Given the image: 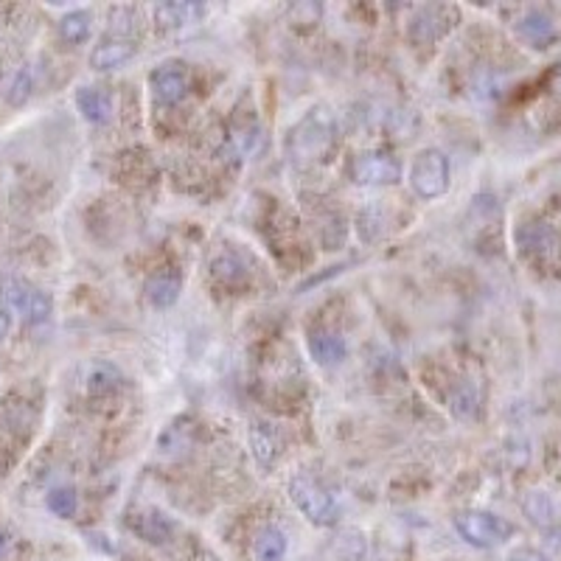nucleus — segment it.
<instances>
[{
  "label": "nucleus",
  "mask_w": 561,
  "mask_h": 561,
  "mask_svg": "<svg viewBox=\"0 0 561 561\" xmlns=\"http://www.w3.org/2000/svg\"><path fill=\"white\" fill-rule=\"evenodd\" d=\"M337 138V124L331 109H312L309 116L297 124L289 135V152L297 163H315L331 152Z\"/></svg>",
  "instance_id": "nucleus-1"
},
{
  "label": "nucleus",
  "mask_w": 561,
  "mask_h": 561,
  "mask_svg": "<svg viewBox=\"0 0 561 561\" xmlns=\"http://www.w3.org/2000/svg\"><path fill=\"white\" fill-rule=\"evenodd\" d=\"M135 9L124 6V20H109L107 34L99 40V46L90 54V65L96 70H116L121 65H127L135 51H138V40H135Z\"/></svg>",
  "instance_id": "nucleus-2"
},
{
  "label": "nucleus",
  "mask_w": 561,
  "mask_h": 561,
  "mask_svg": "<svg viewBox=\"0 0 561 561\" xmlns=\"http://www.w3.org/2000/svg\"><path fill=\"white\" fill-rule=\"evenodd\" d=\"M289 500L317 528L334 525L337 516H340V505H337V500L309 474H295L289 480Z\"/></svg>",
  "instance_id": "nucleus-3"
},
{
  "label": "nucleus",
  "mask_w": 561,
  "mask_h": 561,
  "mask_svg": "<svg viewBox=\"0 0 561 561\" xmlns=\"http://www.w3.org/2000/svg\"><path fill=\"white\" fill-rule=\"evenodd\" d=\"M455 531L472 547H497L514 536V525L508 519L492 511H463L455 516Z\"/></svg>",
  "instance_id": "nucleus-4"
},
{
  "label": "nucleus",
  "mask_w": 561,
  "mask_h": 561,
  "mask_svg": "<svg viewBox=\"0 0 561 561\" xmlns=\"http://www.w3.org/2000/svg\"><path fill=\"white\" fill-rule=\"evenodd\" d=\"M452 180V166L441 149H424L410 166V189L424 200H435L449 192Z\"/></svg>",
  "instance_id": "nucleus-5"
},
{
  "label": "nucleus",
  "mask_w": 561,
  "mask_h": 561,
  "mask_svg": "<svg viewBox=\"0 0 561 561\" xmlns=\"http://www.w3.org/2000/svg\"><path fill=\"white\" fill-rule=\"evenodd\" d=\"M0 295H4V301L12 312H17L23 320L28 323H46L51 317V297L46 292H40L36 286H31L28 281L23 278H4V284H0Z\"/></svg>",
  "instance_id": "nucleus-6"
},
{
  "label": "nucleus",
  "mask_w": 561,
  "mask_h": 561,
  "mask_svg": "<svg viewBox=\"0 0 561 561\" xmlns=\"http://www.w3.org/2000/svg\"><path fill=\"white\" fill-rule=\"evenodd\" d=\"M149 88L161 104H180L192 93V77L182 62H163L149 73Z\"/></svg>",
  "instance_id": "nucleus-7"
},
{
  "label": "nucleus",
  "mask_w": 561,
  "mask_h": 561,
  "mask_svg": "<svg viewBox=\"0 0 561 561\" xmlns=\"http://www.w3.org/2000/svg\"><path fill=\"white\" fill-rule=\"evenodd\" d=\"M351 177L359 185H393L401 180V161L385 152H368L351 163Z\"/></svg>",
  "instance_id": "nucleus-8"
},
{
  "label": "nucleus",
  "mask_w": 561,
  "mask_h": 561,
  "mask_svg": "<svg viewBox=\"0 0 561 561\" xmlns=\"http://www.w3.org/2000/svg\"><path fill=\"white\" fill-rule=\"evenodd\" d=\"M306 346H309V354L317 365L323 368H337L343 365V359L348 357V346L346 340L337 331H328V328H315L309 331L306 337Z\"/></svg>",
  "instance_id": "nucleus-9"
},
{
  "label": "nucleus",
  "mask_w": 561,
  "mask_h": 561,
  "mask_svg": "<svg viewBox=\"0 0 561 561\" xmlns=\"http://www.w3.org/2000/svg\"><path fill=\"white\" fill-rule=\"evenodd\" d=\"M77 107L90 124H107L112 119V112H116V99H112L107 88L88 85L77 90Z\"/></svg>",
  "instance_id": "nucleus-10"
},
{
  "label": "nucleus",
  "mask_w": 561,
  "mask_h": 561,
  "mask_svg": "<svg viewBox=\"0 0 561 561\" xmlns=\"http://www.w3.org/2000/svg\"><path fill=\"white\" fill-rule=\"evenodd\" d=\"M130 528L143 539V542H152V545H163L171 539V522L155 511V508H140V511H132L127 516Z\"/></svg>",
  "instance_id": "nucleus-11"
},
{
  "label": "nucleus",
  "mask_w": 561,
  "mask_h": 561,
  "mask_svg": "<svg viewBox=\"0 0 561 561\" xmlns=\"http://www.w3.org/2000/svg\"><path fill=\"white\" fill-rule=\"evenodd\" d=\"M182 292V278L174 270H158L146 281V301L155 309H171Z\"/></svg>",
  "instance_id": "nucleus-12"
},
{
  "label": "nucleus",
  "mask_w": 561,
  "mask_h": 561,
  "mask_svg": "<svg viewBox=\"0 0 561 561\" xmlns=\"http://www.w3.org/2000/svg\"><path fill=\"white\" fill-rule=\"evenodd\" d=\"M516 34H519L525 43L542 48V46H547L553 36H556V23H553V17H547L545 12L534 9V12H528L525 17L516 23Z\"/></svg>",
  "instance_id": "nucleus-13"
},
{
  "label": "nucleus",
  "mask_w": 561,
  "mask_h": 561,
  "mask_svg": "<svg viewBox=\"0 0 561 561\" xmlns=\"http://www.w3.org/2000/svg\"><path fill=\"white\" fill-rule=\"evenodd\" d=\"M286 550H289L286 534L273 528V525L261 528L253 539V558L255 561H284Z\"/></svg>",
  "instance_id": "nucleus-14"
},
{
  "label": "nucleus",
  "mask_w": 561,
  "mask_h": 561,
  "mask_svg": "<svg viewBox=\"0 0 561 561\" xmlns=\"http://www.w3.org/2000/svg\"><path fill=\"white\" fill-rule=\"evenodd\" d=\"M250 449H253V458L261 469H273L275 458H278V441L270 424H253L250 427Z\"/></svg>",
  "instance_id": "nucleus-15"
},
{
  "label": "nucleus",
  "mask_w": 561,
  "mask_h": 561,
  "mask_svg": "<svg viewBox=\"0 0 561 561\" xmlns=\"http://www.w3.org/2000/svg\"><path fill=\"white\" fill-rule=\"evenodd\" d=\"M205 15V6L200 4H158L155 6V20L161 28H180L192 26Z\"/></svg>",
  "instance_id": "nucleus-16"
},
{
  "label": "nucleus",
  "mask_w": 561,
  "mask_h": 561,
  "mask_svg": "<svg viewBox=\"0 0 561 561\" xmlns=\"http://www.w3.org/2000/svg\"><path fill=\"white\" fill-rule=\"evenodd\" d=\"M90 28H93V17L88 9H77V12H68L62 20H59V36L70 46H79L90 36Z\"/></svg>",
  "instance_id": "nucleus-17"
},
{
  "label": "nucleus",
  "mask_w": 561,
  "mask_h": 561,
  "mask_svg": "<svg viewBox=\"0 0 561 561\" xmlns=\"http://www.w3.org/2000/svg\"><path fill=\"white\" fill-rule=\"evenodd\" d=\"M213 278L228 286H239L247 281V270L234 253H222L219 258H213Z\"/></svg>",
  "instance_id": "nucleus-18"
},
{
  "label": "nucleus",
  "mask_w": 561,
  "mask_h": 561,
  "mask_svg": "<svg viewBox=\"0 0 561 561\" xmlns=\"http://www.w3.org/2000/svg\"><path fill=\"white\" fill-rule=\"evenodd\" d=\"M77 505H79V497H77V489H70V485H57V489L48 494L51 514H57L62 519H70L73 514H77Z\"/></svg>",
  "instance_id": "nucleus-19"
},
{
  "label": "nucleus",
  "mask_w": 561,
  "mask_h": 561,
  "mask_svg": "<svg viewBox=\"0 0 561 561\" xmlns=\"http://www.w3.org/2000/svg\"><path fill=\"white\" fill-rule=\"evenodd\" d=\"M525 514H528V519L536 522V525H550L556 508H553V503H550L547 494H542V492H531V494L525 497Z\"/></svg>",
  "instance_id": "nucleus-20"
},
{
  "label": "nucleus",
  "mask_w": 561,
  "mask_h": 561,
  "mask_svg": "<svg viewBox=\"0 0 561 561\" xmlns=\"http://www.w3.org/2000/svg\"><path fill=\"white\" fill-rule=\"evenodd\" d=\"M31 93V73L28 70H20L17 79L12 82V90H9V101L12 104H23Z\"/></svg>",
  "instance_id": "nucleus-21"
},
{
  "label": "nucleus",
  "mask_w": 561,
  "mask_h": 561,
  "mask_svg": "<svg viewBox=\"0 0 561 561\" xmlns=\"http://www.w3.org/2000/svg\"><path fill=\"white\" fill-rule=\"evenodd\" d=\"M508 561H550V558L534 547H516V550H511Z\"/></svg>",
  "instance_id": "nucleus-22"
},
{
  "label": "nucleus",
  "mask_w": 561,
  "mask_h": 561,
  "mask_svg": "<svg viewBox=\"0 0 561 561\" xmlns=\"http://www.w3.org/2000/svg\"><path fill=\"white\" fill-rule=\"evenodd\" d=\"M12 545H15V542H12V534L0 528V558H6V556H9Z\"/></svg>",
  "instance_id": "nucleus-23"
},
{
  "label": "nucleus",
  "mask_w": 561,
  "mask_h": 561,
  "mask_svg": "<svg viewBox=\"0 0 561 561\" xmlns=\"http://www.w3.org/2000/svg\"><path fill=\"white\" fill-rule=\"evenodd\" d=\"M9 328H12V315H9V312H0V340H4V337L9 334Z\"/></svg>",
  "instance_id": "nucleus-24"
},
{
  "label": "nucleus",
  "mask_w": 561,
  "mask_h": 561,
  "mask_svg": "<svg viewBox=\"0 0 561 561\" xmlns=\"http://www.w3.org/2000/svg\"><path fill=\"white\" fill-rule=\"evenodd\" d=\"M550 88H553L556 93H561V65H556V70L550 73Z\"/></svg>",
  "instance_id": "nucleus-25"
}]
</instances>
